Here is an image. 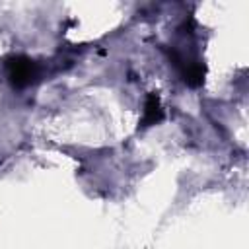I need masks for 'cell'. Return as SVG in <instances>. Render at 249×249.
<instances>
[{
	"label": "cell",
	"mask_w": 249,
	"mask_h": 249,
	"mask_svg": "<svg viewBox=\"0 0 249 249\" xmlns=\"http://www.w3.org/2000/svg\"><path fill=\"white\" fill-rule=\"evenodd\" d=\"M6 72H8V80L14 88H25L29 84H33L39 76V68L37 64L27 58V56H10L6 60Z\"/></svg>",
	"instance_id": "obj_1"
},
{
	"label": "cell",
	"mask_w": 249,
	"mask_h": 249,
	"mask_svg": "<svg viewBox=\"0 0 249 249\" xmlns=\"http://www.w3.org/2000/svg\"><path fill=\"white\" fill-rule=\"evenodd\" d=\"M177 66H179V70H181V76H183L185 84H189L191 88L202 86L204 76H206V66H204V62H198V60L187 62V60L177 58Z\"/></svg>",
	"instance_id": "obj_2"
},
{
	"label": "cell",
	"mask_w": 249,
	"mask_h": 249,
	"mask_svg": "<svg viewBox=\"0 0 249 249\" xmlns=\"http://www.w3.org/2000/svg\"><path fill=\"white\" fill-rule=\"evenodd\" d=\"M161 121H163V109H161L160 97L158 93H148L146 103H144V115L140 119V126L142 128L154 126V124H160Z\"/></svg>",
	"instance_id": "obj_3"
}]
</instances>
